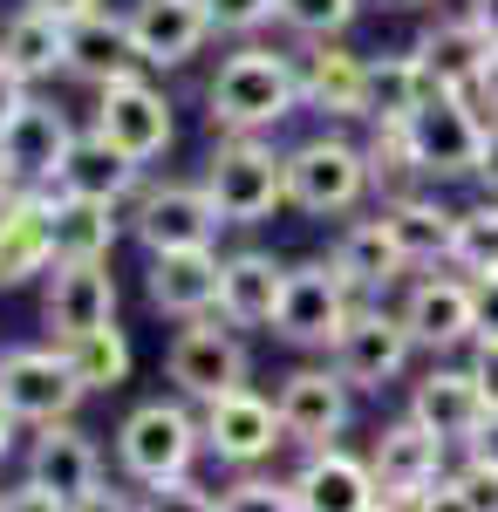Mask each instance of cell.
Masks as SVG:
<instances>
[{
  "label": "cell",
  "mask_w": 498,
  "mask_h": 512,
  "mask_svg": "<svg viewBox=\"0 0 498 512\" xmlns=\"http://www.w3.org/2000/svg\"><path fill=\"white\" fill-rule=\"evenodd\" d=\"M294 110H301V69H294V55H280L267 41H239L205 89L212 137H267Z\"/></svg>",
  "instance_id": "cell-1"
},
{
  "label": "cell",
  "mask_w": 498,
  "mask_h": 512,
  "mask_svg": "<svg viewBox=\"0 0 498 512\" xmlns=\"http://www.w3.org/2000/svg\"><path fill=\"white\" fill-rule=\"evenodd\" d=\"M198 458H205L198 403H185V396H144V403L123 410V424H116V472L130 478L137 492L192 478Z\"/></svg>",
  "instance_id": "cell-2"
},
{
  "label": "cell",
  "mask_w": 498,
  "mask_h": 512,
  "mask_svg": "<svg viewBox=\"0 0 498 512\" xmlns=\"http://www.w3.org/2000/svg\"><path fill=\"white\" fill-rule=\"evenodd\" d=\"M205 192L226 226L253 233L287 205V151L273 137H219L205 158Z\"/></svg>",
  "instance_id": "cell-3"
},
{
  "label": "cell",
  "mask_w": 498,
  "mask_h": 512,
  "mask_svg": "<svg viewBox=\"0 0 498 512\" xmlns=\"http://www.w3.org/2000/svg\"><path fill=\"white\" fill-rule=\"evenodd\" d=\"M369 192H376L369 151L342 130H314L287 151V205L307 219H348Z\"/></svg>",
  "instance_id": "cell-4"
},
{
  "label": "cell",
  "mask_w": 498,
  "mask_h": 512,
  "mask_svg": "<svg viewBox=\"0 0 498 512\" xmlns=\"http://www.w3.org/2000/svg\"><path fill=\"white\" fill-rule=\"evenodd\" d=\"M396 315H403L423 362H451L478 342V280H464L458 267H423L403 280Z\"/></svg>",
  "instance_id": "cell-5"
},
{
  "label": "cell",
  "mask_w": 498,
  "mask_h": 512,
  "mask_svg": "<svg viewBox=\"0 0 498 512\" xmlns=\"http://www.w3.org/2000/svg\"><path fill=\"white\" fill-rule=\"evenodd\" d=\"M164 376H171V390L185 396V403H219V396L246 390V376H253V355H246V335L232 328L226 315H198V321H178V335H171V349H164Z\"/></svg>",
  "instance_id": "cell-6"
},
{
  "label": "cell",
  "mask_w": 498,
  "mask_h": 512,
  "mask_svg": "<svg viewBox=\"0 0 498 512\" xmlns=\"http://www.w3.org/2000/svg\"><path fill=\"white\" fill-rule=\"evenodd\" d=\"M328 362H335V376H342L355 396H383L396 383H410V362H417V342H410V328L403 315L389 308V301H362L348 328L328 342Z\"/></svg>",
  "instance_id": "cell-7"
},
{
  "label": "cell",
  "mask_w": 498,
  "mask_h": 512,
  "mask_svg": "<svg viewBox=\"0 0 498 512\" xmlns=\"http://www.w3.org/2000/svg\"><path fill=\"white\" fill-rule=\"evenodd\" d=\"M123 226L144 239V253H178V246H219L226 219L205 192V178H144L137 198L123 205Z\"/></svg>",
  "instance_id": "cell-8"
},
{
  "label": "cell",
  "mask_w": 498,
  "mask_h": 512,
  "mask_svg": "<svg viewBox=\"0 0 498 512\" xmlns=\"http://www.w3.org/2000/svg\"><path fill=\"white\" fill-rule=\"evenodd\" d=\"M485 110L478 96H458V89H430L423 110L403 130H410V151H417L423 178L430 185H451V178H478V151H485Z\"/></svg>",
  "instance_id": "cell-9"
},
{
  "label": "cell",
  "mask_w": 498,
  "mask_h": 512,
  "mask_svg": "<svg viewBox=\"0 0 498 512\" xmlns=\"http://www.w3.org/2000/svg\"><path fill=\"white\" fill-rule=\"evenodd\" d=\"M82 396H89V390L76 383V369H69L62 342H21V349H0V403H7L28 431H41V424H69Z\"/></svg>",
  "instance_id": "cell-10"
},
{
  "label": "cell",
  "mask_w": 498,
  "mask_h": 512,
  "mask_svg": "<svg viewBox=\"0 0 498 512\" xmlns=\"http://www.w3.org/2000/svg\"><path fill=\"white\" fill-rule=\"evenodd\" d=\"M362 301H355V287L335 274V260H294L287 267V294H280V315H273V335L287 342V349H321L348 328Z\"/></svg>",
  "instance_id": "cell-11"
},
{
  "label": "cell",
  "mask_w": 498,
  "mask_h": 512,
  "mask_svg": "<svg viewBox=\"0 0 498 512\" xmlns=\"http://www.w3.org/2000/svg\"><path fill=\"white\" fill-rule=\"evenodd\" d=\"M89 130H96L103 144H116L130 164H151V158H164V151L178 144L171 96H164L151 76H123V82H110V89H96V117H89Z\"/></svg>",
  "instance_id": "cell-12"
},
{
  "label": "cell",
  "mask_w": 498,
  "mask_h": 512,
  "mask_svg": "<svg viewBox=\"0 0 498 512\" xmlns=\"http://www.w3.org/2000/svg\"><path fill=\"white\" fill-rule=\"evenodd\" d=\"M280 431L294 451H328L342 444L348 424H355V390L335 376V362H301L280 376Z\"/></svg>",
  "instance_id": "cell-13"
},
{
  "label": "cell",
  "mask_w": 498,
  "mask_h": 512,
  "mask_svg": "<svg viewBox=\"0 0 498 512\" xmlns=\"http://www.w3.org/2000/svg\"><path fill=\"white\" fill-rule=\"evenodd\" d=\"M76 123H69V110L62 103H48V96H28L14 117H7V130H0V158H7V171L21 178V192H55L62 185V164H69V151H76Z\"/></svg>",
  "instance_id": "cell-14"
},
{
  "label": "cell",
  "mask_w": 498,
  "mask_h": 512,
  "mask_svg": "<svg viewBox=\"0 0 498 512\" xmlns=\"http://www.w3.org/2000/svg\"><path fill=\"white\" fill-rule=\"evenodd\" d=\"M198 424H205V451H212L219 465H232V472H260L273 451L287 444V431H280V403L260 396L253 383L232 390V396H219V403H205Z\"/></svg>",
  "instance_id": "cell-15"
},
{
  "label": "cell",
  "mask_w": 498,
  "mask_h": 512,
  "mask_svg": "<svg viewBox=\"0 0 498 512\" xmlns=\"http://www.w3.org/2000/svg\"><path fill=\"white\" fill-rule=\"evenodd\" d=\"M116 274L110 260H55L41 280V328L48 342H76L89 328H110L116 321Z\"/></svg>",
  "instance_id": "cell-16"
},
{
  "label": "cell",
  "mask_w": 498,
  "mask_h": 512,
  "mask_svg": "<svg viewBox=\"0 0 498 512\" xmlns=\"http://www.w3.org/2000/svg\"><path fill=\"white\" fill-rule=\"evenodd\" d=\"M403 410L417 417L423 431H437L451 451H464L471 437L485 431V417H492V403H485V390H478V376L464 369V355H451V362H430L417 383H410Z\"/></svg>",
  "instance_id": "cell-17"
},
{
  "label": "cell",
  "mask_w": 498,
  "mask_h": 512,
  "mask_svg": "<svg viewBox=\"0 0 498 512\" xmlns=\"http://www.w3.org/2000/svg\"><path fill=\"white\" fill-rule=\"evenodd\" d=\"M301 69V110L321 123H362V96H369V55L348 41H307L294 55Z\"/></svg>",
  "instance_id": "cell-18"
},
{
  "label": "cell",
  "mask_w": 498,
  "mask_h": 512,
  "mask_svg": "<svg viewBox=\"0 0 498 512\" xmlns=\"http://www.w3.org/2000/svg\"><path fill=\"white\" fill-rule=\"evenodd\" d=\"M369 472H376V485L383 492H430L437 478H451V465H458V451L444 444L437 431H423L417 417L403 410V417H389L383 431L369 437Z\"/></svg>",
  "instance_id": "cell-19"
},
{
  "label": "cell",
  "mask_w": 498,
  "mask_h": 512,
  "mask_svg": "<svg viewBox=\"0 0 498 512\" xmlns=\"http://www.w3.org/2000/svg\"><path fill=\"white\" fill-rule=\"evenodd\" d=\"M219 274H226V253H219V246L151 253V267H144V301H151L164 321L219 315Z\"/></svg>",
  "instance_id": "cell-20"
},
{
  "label": "cell",
  "mask_w": 498,
  "mask_h": 512,
  "mask_svg": "<svg viewBox=\"0 0 498 512\" xmlns=\"http://www.w3.org/2000/svg\"><path fill=\"white\" fill-rule=\"evenodd\" d=\"M328 260H335V274L355 287V301H389V294H403V280L417 274L410 253L396 246L383 212H376V219H348L342 233H335V246H328Z\"/></svg>",
  "instance_id": "cell-21"
},
{
  "label": "cell",
  "mask_w": 498,
  "mask_h": 512,
  "mask_svg": "<svg viewBox=\"0 0 498 512\" xmlns=\"http://www.w3.org/2000/svg\"><path fill=\"white\" fill-rule=\"evenodd\" d=\"M123 21H130V41H137L144 69H185L198 48L219 35L205 0H130Z\"/></svg>",
  "instance_id": "cell-22"
},
{
  "label": "cell",
  "mask_w": 498,
  "mask_h": 512,
  "mask_svg": "<svg viewBox=\"0 0 498 512\" xmlns=\"http://www.w3.org/2000/svg\"><path fill=\"white\" fill-rule=\"evenodd\" d=\"M294 492H301V512H376V499H383V485H376V472H369V458L348 451V444L301 451Z\"/></svg>",
  "instance_id": "cell-23"
},
{
  "label": "cell",
  "mask_w": 498,
  "mask_h": 512,
  "mask_svg": "<svg viewBox=\"0 0 498 512\" xmlns=\"http://www.w3.org/2000/svg\"><path fill=\"white\" fill-rule=\"evenodd\" d=\"M28 478H35L41 492H55L62 506H76L82 492L103 485V451H96L89 431H76V417L69 424H41L28 437Z\"/></svg>",
  "instance_id": "cell-24"
},
{
  "label": "cell",
  "mask_w": 498,
  "mask_h": 512,
  "mask_svg": "<svg viewBox=\"0 0 498 512\" xmlns=\"http://www.w3.org/2000/svg\"><path fill=\"white\" fill-rule=\"evenodd\" d=\"M423 62V76H430V89H458V96H471L478 89V76H485V55H492V41H485V28L471 21V14H437V21H423V35L410 41Z\"/></svg>",
  "instance_id": "cell-25"
},
{
  "label": "cell",
  "mask_w": 498,
  "mask_h": 512,
  "mask_svg": "<svg viewBox=\"0 0 498 512\" xmlns=\"http://www.w3.org/2000/svg\"><path fill=\"white\" fill-rule=\"evenodd\" d=\"M280 294H287V260H273L267 246H239V253H226L219 315H226L232 328H273Z\"/></svg>",
  "instance_id": "cell-26"
},
{
  "label": "cell",
  "mask_w": 498,
  "mask_h": 512,
  "mask_svg": "<svg viewBox=\"0 0 498 512\" xmlns=\"http://www.w3.org/2000/svg\"><path fill=\"white\" fill-rule=\"evenodd\" d=\"M69 76L89 82V89H110V82H123V76H144L137 41H130V21H123V14L96 7V14L69 21Z\"/></svg>",
  "instance_id": "cell-27"
},
{
  "label": "cell",
  "mask_w": 498,
  "mask_h": 512,
  "mask_svg": "<svg viewBox=\"0 0 498 512\" xmlns=\"http://www.w3.org/2000/svg\"><path fill=\"white\" fill-rule=\"evenodd\" d=\"M0 62L28 89L48 76H69V21L48 14V7H14L7 28H0Z\"/></svg>",
  "instance_id": "cell-28"
},
{
  "label": "cell",
  "mask_w": 498,
  "mask_h": 512,
  "mask_svg": "<svg viewBox=\"0 0 498 512\" xmlns=\"http://www.w3.org/2000/svg\"><path fill=\"white\" fill-rule=\"evenodd\" d=\"M383 219L396 246L410 253V267H451V239H458V205H444V198L430 192H403V198H383Z\"/></svg>",
  "instance_id": "cell-29"
},
{
  "label": "cell",
  "mask_w": 498,
  "mask_h": 512,
  "mask_svg": "<svg viewBox=\"0 0 498 512\" xmlns=\"http://www.w3.org/2000/svg\"><path fill=\"white\" fill-rule=\"evenodd\" d=\"M116 239H123V212L116 205L48 192V246H55V260H110Z\"/></svg>",
  "instance_id": "cell-30"
},
{
  "label": "cell",
  "mask_w": 498,
  "mask_h": 512,
  "mask_svg": "<svg viewBox=\"0 0 498 512\" xmlns=\"http://www.w3.org/2000/svg\"><path fill=\"white\" fill-rule=\"evenodd\" d=\"M55 246H48V192H21L0 212V287L48 280Z\"/></svg>",
  "instance_id": "cell-31"
},
{
  "label": "cell",
  "mask_w": 498,
  "mask_h": 512,
  "mask_svg": "<svg viewBox=\"0 0 498 512\" xmlns=\"http://www.w3.org/2000/svg\"><path fill=\"white\" fill-rule=\"evenodd\" d=\"M137 185H144V164H130L116 144H103L96 130H82L76 151H69V164H62V185L55 192H76V198H103V205H130L137 198Z\"/></svg>",
  "instance_id": "cell-32"
},
{
  "label": "cell",
  "mask_w": 498,
  "mask_h": 512,
  "mask_svg": "<svg viewBox=\"0 0 498 512\" xmlns=\"http://www.w3.org/2000/svg\"><path fill=\"white\" fill-rule=\"evenodd\" d=\"M430 96V76H423L417 48H383L369 55V96H362V130L369 123H410Z\"/></svg>",
  "instance_id": "cell-33"
},
{
  "label": "cell",
  "mask_w": 498,
  "mask_h": 512,
  "mask_svg": "<svg viewBox=\"0 0 498 512\" xmlns=\"http://www.w3.org/2000/svg\"><path fill=\"white\" fill-rule=\"evenodd\" d=\"M362 151H369V178H376V198H403V192H423L417 151H410V130L403 123H369L362 130Z\"/></svg>",
  "instance_id": "cell-34"
},
{
  "label": "cell",
  "mask_w": 498,
  "mask_h": 512,
  "mask_svg": "<svg viewBox=\"0 0 498 512\" xmlns=\"http://www.w3.org/2000/svg\"><path fill=\"white\" fill-rule=\"evenodd\" d=\"M62 355H69V369H76V383L89 396L116 390L123 376H130V335L123 328H89V335H76V342H62Z\"/></svg>",
  "instance_id": "cell-35"
},
{
  "label": "cell",
  "mask_w": 498,
  "mask_h": 512,
  "mask_svg": "<svg viewBox=\"0 0 498 512\" xmlns=\"http://www.w3.org/2000/svg\"><path fill=\"white\" fill-rule=\"evenodd\" d=\"M451 267L464 280H492L498 274V198L458 205V239H451Z\"/></svg>",
  "instance_id": "cell-36"
},
{
  "label": "cell",
  "mask_w": 498,
  "mask_h": 512,
  "mask_svg": "<svg viewBox=\"0 0 498 512\" xmlns=\"http://www.w3.org/2000/svg\"><path fill=\"white\" fill-rule=\"evenodd\" d=\"M369 0H280V28L294 41H342Z\"/></svg>",
  "instance_id": "cell-37"
},
{
  "label": "cell",
  "mask_w": 498,
  "mask_h": 512,
  "mask_svg": "<svg viewBox=\"0 0 498 512\" xmlns=\"http://www.w3.org/2000/svg\"><path fill=\"white\" fill-rule=\"evenodd\" d=\"M219 512H301L294 478H267V472H239L219 492Z\"/></svg>",
  "instance_id": "cell-38"
},
{
  "label": "cell",
  "mask_w": 498,
  "mask_h": 512,
  "mask_svg": "<svg viewBox=\"0 0 498 512\" xmlns=\"http://www.w3.org/2000/svg\"><path fill=\"white\" fill-rule=\"evenodd\" d=\"M205 14H212V28H219V35L253 41L260 28L280 21V0H205Z\"/></svg>",
  "instance_id": "cell-39"
},
{
  "label": "cell",
  "mask_w": 498,
  "mask_h": 512,
  "mask_svg": "<svg viewBox=\"0 0 498 512\" xmlns=\"http://www.w3.org/2000/svg\"><path fill=\"white\" fill-rule=\"evenodd\" d=\"M144 512H219V499L198 478H171V485H151L144 492Z\"/></svg>",
  "instance_id": "cell-40"
},
{
  "label": "cell",
  "mask_w": 498,
  "mask_h": 512,
  "mask_svg": "<svg viewBox=\"0 0 498 512\" xmlns=\"http://www.w3.org/2000/svg\"><path fill=\"white\" fill-rule=\"evenodd\" d=\"M451 478H458V492L478 512H498V465H485V458H471V451H464L458 465H451Z\"/></svg>",
  "instance_id": "cell-41"
},
{
  "label": "cell",
  "mask_w": 498,
  "mask_h": 512,
  "mask_svg": "<svg viewBox=\"0 0 498 512\" xmlns=\"http://www.w3.org/2000/svg\"><path fill=\"white\" fill-rule=\"evenodd\" d=\"M69 512H144V492H123V485L103 478V485H96V492H82Z\"/></svg>",
  "instance_id": "cell-42"
},
{
  "label": "cell",
  "mask_w": 498,
  "mask_h": 512,
  "mask_svg": "<svg viewBox=\"0 0 498 512\" xmlns=\"http://www.w3.org/2000/svg\"><path fill=\"white\" fill-rule=\"evenodd\" d=\"M464 369L478 376V390H485V403L498 410V342H485V335H478V342L464 349Z\"/></svg>",
  "instance_id": "cell-43"
},
{
  "label": "cell",
  "mask_w": 498,
  "mask_h": 512,
  "mask_svg": "<svg viewBox=\"0 0 498 512\" xmlns=\"http://www.w3.org/2000/svg\"><path fill=\"white\" fill-rule=\"evenodd\" d=\"M0 512H69V506H62L55 492H41L35 478H21L14 492H0Z\"/></svg>",
  "instance_id": "cell-44"
},
{
  "label": "cell",
  "mask_w": 498,
  "mask_h": 512,
  "mask_svg": "<svg viewBox=\"0 0 498 512\" xmlns=\"http://www.w3.org/2000/svg\"><path fill=\"white\" fill-rule=\"evenodd\" d=\"M485 198H498V123H485V151H478V178H471Z\"/></svg>",
  "instance_id": "cell-45"
},
{
  "label": "cell",
  "mask_w": 498,
  "mask_h": 512,
  "mask_svg": "<svg viewBox=\"0 0 498 512\" xmlns=\"http://www.w3.org/2000/svg\"><path fill=\"white\" fill-rule=\"evenodd\" d=\"M28 96H35V89H28V82H21L14 69H7V62H0V130H7V117H14Z\"/></svg>",
  "instance_id": "cell-46"
},
{
  "label": "cell",
  "mask_w": 498,
  "mask_h": 512,
  "mask_svg": "<svg viewBox=\"0 0 498 512\" xmlns=\"http://www.w3.org/2000/svg\"><path fill=\"white\" fill-rule=\"evenodd\" d=\"M478 335H485V342H498V274L478 280Z\"/></svg>",
  "instance_id": "cell-47"
},
{
  "label": "cell",
  "mask_w": 498,
  "mask_h": 512,
  "mask_svg": "<svg viewBox=\"0 0 498 512\" xmlns=\"http://www.w3.org/2000/svg\"><path fill=\"white\" fill-rule=\"evenodd\" d=\"M471 96H478V110L498 123V48L485 55V76H478V89H471Z\"/></svg>",
  "instance_id": "cell-48"
},
{
  "label": "cell",
  "mask_w": 498,
  "mask_h": 512,
  "mask_svg": "<svg viewBox=\"0 0 498 512\" xmlns=\"http://www.w3.org/2000/svg\"><path fill=\"white\" fill-rule=\"evenodd\" d=\"M430 512H478V506L458 492V478H437V485H430Z\"/></svg>",
  "instance_id": "cell-49"
},
{
  "label": "cell",
  "mask_w": 498,
  "mask_h": 512,
  "mask_svg": "<svg viewBox=\"0 0 498 512\" xmlns=\"http://www.w3.org/2000/svg\"><path fill=\"white\" fill-rule=\"evenodd\" d=\"M464 451H471V458H485V465H498V410H492V417H485V431L471 437ZM464 451H458V458H464Z\"/></svg>",
  "instance_id": "cell-50"
},
{
  "label": "cell",
  "mask_w": 498,
  "mask_h": 512,
  "mask_svg": "<svg viewBox=\"0 0 498 512\" xmlns=\"http://www.w3.org/2000/svg\"><path fill=\"white\" fill-rule=\"evenodd\" d=\"M21 7H48V14H62V21H82V14H96L103 0H21Z\"/></svg>",
  "instance_id": "cell-51"
},
{
  "label": "cell",
  "mask_w": 498,
  "mask_h": 512,
  "mask_svg": "<svg viewBox=\"0 0 498 512\" xmlns=\"http://www.w3.org/2000/svg\"><path fill=\"white\" fill-rule=\"evenodd\" d=\"M376 512H430V492H383Z\"/></svg>",
  "instance_id": "cell-52"
},
{
  "label": "cell",
  "mask_w": 498,
  "mask_h": 512,
  "mask_svg": "<svg viewBox=\"0 0 498 512\" xmlns=\"http://www.w3.org/2000/svg\"><path fill=\"white\" fill-rule=\"evenodd\" d=\"M464 14H471V21L485 28V41L498 48V0H464Z\"/></svg>",
  "instance_id": "cell-53"
},
{
  "label": "cell",
  "mask_w": 498,
  "mask_h": 512,
  "mask_svg": "<svg viewBox=\"0 0 498 512\" xmlns=\"http://www.w3.org/2000/svg\"><path fill=\"white\" fill-rule=\"evenodd\" d=\"M14 444H21V417H14V410L0 403V465L14 458Z\"/></svg>",
  "instance_id": "cell-54"
},
{
  "label": "cell",
  "mask_w": 498,
  "mask_h": 512,
  "mask_svg": "<svg viewBox=\"0 0 498 512\" xmlns=\"http://www.w3.org/2000/svg\"><path fill=\"white\" fill-rule=\"evenodd\" d=\"M14 198H21V178H14V171H7V158H0V212H7V205H14Z\"/></svg>",
  "instance_id": "cell-55"
},
{
  "label": "cell",
  "mask_w": 498,
  "mask_h": 512,
  "mask_svg": "<svg viewBox=\"0 0 498 512\" xmlns=\"http://www.w3.org/2000/svg\"><path fill=\"white\" fill-rule=\"evenodd\" d=\"M369 7H389V14H417V7H430V0H369Z\"/></svg>",
  "instance_id": "cell-56"
}]
</instances>
